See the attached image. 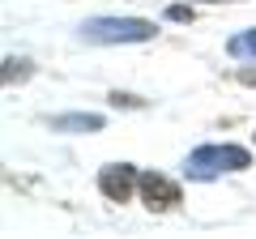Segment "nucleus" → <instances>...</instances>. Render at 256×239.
Instances as JSON below:
<instances>
[{
    "mask_svg": "<svg viewBox=\"0 0 256 239\" xmlns=\"http://www.w3.org/2000/svg\"><path fill=\"white\" fill-rule=\"evenodd\" d=\"M248 166H252V154L244 146H230V141H222V146H196L184 158L188 180H218L226 171H248Z\"/></svg>",
    "mask_w": 256,
    "mask_h": 239,
    "instance_id": "f03ea898",
    "label": "nucleus"
},
{
    "mask_svg": "<svg viewBox=\"0 0 256 239\" xmlns=\"http://www.w3.org/2000/svg\"><path fill=\"white\" fill-rule=\"evenodd\" d=\"M239 82H244V86H256V73H252V68H244V73H239Z\"/></svg>",
    "mask_w": 256,
    "mask_h": 239,
    "instance_id": "9d476101",
    "label": "nucleus"
},
{
    "mask_svg": "<svg viewBox=\"0 0 256 239\" xmlns=\"http://www.w3.org/2000/svg\"><path fill=\"white\" fill-rule=\"evenodd\" d=\"M132 188H141L137 166H128V162H107V166L98 171V192L107 196V201L124 205L128 196H132Z\"/></svg>",
    "mask_w": 256,
    "mask_h": 239,
    "instance_id": "7ed1b4c3",
    "label": "nucleus"
},
{
    "mask_svg": "<svg viewBox=\"0 0 256 239\" xmlns=\"http://www.w3.org/2000/svg\"><path fill=\"white\" fill-rule=\"evenodd\" d=\"M226 56H230V60H256V26L230 34L226 38Z\"/></svg>",
    "mask_w": 256,
    "mask_h": 239,
    "instance_id": "423d86ee",
    "label": "nucleus"
},
{
    "mask_svg": "<svg viewBox=\"0 0 256 239\" xmlns=\"http://www.w3.org/2000/svg\"><path fill=\"white\" fill-rule=\"evenodd\" d=\"M196 13H192V4H171L166 9V22H192Z\"/></svg>",
    "mask_w": 256,
    "mask_h": 239,
    "instance_id": "1a4fd4ad",
    "label": "nucleus"
},
{
    "mask_svg": "<svg viewBox=\"0 0 256 239\" xmlns=\"http://www.w3.org/2000/svg\"><path fill=\"white\" fill-rule=\"evenodd\" d=\"M141 201H146V210L166 214V210H175L184 196H180V184H175L171 175H162V171H146V175H141Z\"/></svg>",
    "mask_w": 256,
    "mask_h": 239,
    "instance_id": "20e7f679",
    "label": "nucleus"
},
{
    "mask_svg": "<svg viewBox=\"0 0 256 239\" xmlns=\"http://www.w3.org/2000/svg\"><path fill=\"white\" fill-rule=\"evenodd\" d=\"M107 98H111V107H146V98H137V94H107Z\"/></svg>",
    "mask_w": 256,
    "mask_h": 239,
    "instance_id": "6e6552de",
    "label": "nucleus"
},
{
    "mask_svg": "<svg viewBox=\"0 0 256 239\" xmlns=\"http://www.w3.org/2000/svg\"><path fill=\"white\" fill-rule=\"evenodd\" d=\"M47 124H52V132H102L107 120L98 111H68V116H52Z\"/></svg>",
    "mask_w": 256,
    "mask_h": 239,
    "instance_id": "39448f33",
    "label": "nucleus"
},
{
    "mask_svg": "<svg viewBox=\"0 0 256 239\" xmlns=\"http://www.w3.org/2000/svg\"><path fill=\"white\" fill-rule=\"evenodd\" d=\"M158 34L154 22L146 18H86L77 38L94 47H116V43H150Z\"/></svg>",
    "mask_w": 256,
    "mask_h": 239,
    "instance_id": "f257e3e1",
    "label": "nucleus"
},
{
    "mask_svg": "<svg viewBox=\"0 0 256 239\" xmlns=\"http://www.w3.org/2000/svg\"><path fill=\"white\" fill-rule=\"evenodd\" d=\"M30 77V60H4V86H13V82H26Z\"/></svg>",
    "mask_w": 256,
    "mask_h": 239,
    "instance_id": "0eeeda50",
    "label": "nucleus"
},
{
    "mask_svg": "<svg viewBox=\"0 0 256 239\" xmlns=\"http://www.w3.org/2000/svg\"><path fill=\"white\" fill-rule=\"evenodd\" d=\"M201 4H222V0H201ZM226 4H235V0H226Z\"/></svg>",
    "mask_w": 256,
    "mask_h": 239,
    "instance_id": "9b49d317",
    "label": "nucleus"
}]
</instances>
